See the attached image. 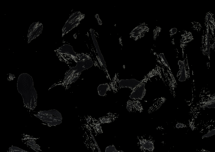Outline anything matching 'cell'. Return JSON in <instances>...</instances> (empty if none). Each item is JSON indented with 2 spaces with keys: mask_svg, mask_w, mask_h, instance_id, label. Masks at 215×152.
Masks as SVG:
<instances>
[{
  "mask_svg": "<svg viewBox=\"0 0 215 152\" xmlns=\"http://www.w3.org/2000/svg\"><path fill=\"white\" fill-rule=\"evenodd\" d=\"M43 28L42 24L40 22H36L32 24L29 28L27 35L28 43L36 38L40 34Z\"/></svg>",
  "mask_w": 215,
  "mask_h": 152,
  "instance_id": "5b68a950",
  "label": "cell"
},
{
  "mask_svg": "<svg viewBox=\"0 0 215 152\" xmlns=\"http://www.w3.org/2000/svg\"><path fill=\"white\" fill-rule=\"evenodd\" d=\"M93 64L92 60L87 59L84 61H77L76 66L72 68L75 71L74 73L75 74L81 73L84 70L90 68L93 66Z\"/></svg>",
  "mask_w": 215,
  "mask_h": 152,
  "instance_id": "ba28073f",
  "label": "cell"
},
{
  "mask_svg": "<svg viewBox=\"0 0 215 152\" xmlns=\"http://www.w3.org/2000/svg\"><path fill=\"white\" fill-rule=\"evenodd\" d=\"M115 147L113 145H110L107 147L105 149V152H117Z\"/></svg>",
  "mask_w": 215,
  "mask_h": 152,
  "instance_id": "d4e9b609",
  "label": "cell"
},
{
  "mask_svg": "<svg viewBox=\"0 0 215 152\" xmlns=\"http://www.w3.org/2000/svg\"><path fill=\"white\" fill-rule=\"evenodd\" d=\"M83 15L79 12H77L72 14L66 23L63 27L62 36L76 26L80 21Z\"/></svg>",
  "mask_w": 215,
  "mask_h": 152,
  "instance_id": "277c9868",
  "label": "cell"
},
{
  "mask_svg": "<svg viewBox=\"0 0 215 152\" xmlns=\"http://www.w3.org/2000/svg\"><path fill=\"white\" fill-rule=\"evenodd\" d=\"M91 127L94 129V131L96 132L97 134H99L102 132L101 127L100 124H95L93 122L91 124Z\"/></svg>",
  "mask_w": 215,
  "mask_h": 152,
  "instance_id": "7402d4cb",
  "label": "cell"
},
{
  "mask_svg": "<svg viewBox=\"0 0 215 152\" xmlns=\"http://www.w3.org/2000/svg\"><path fill=\"white\" fill-rule=\"evenodd\" d=\"M119 115L116 113L109 112L103 117L96 119L93 118V123L101 125L105 123H111L116 120L119 117Z\"/></svg>",
  "mask_w": 215,
  "mask_h": 152,
  "instance_id": "9c48e42d",
  "label": "cell"
},
{
  "mask_svg": "<svg viewBox=\"0 0 215 152\" xmlns=\"http://www.w3.org/2000/svg\"><path fill=\"white\" fill-rule=\"evenodd\" d=\"M164 99L161 98L155 102L149 109L148 113H151L158 109L162 104L164 102Z\"/></svg>",
  "mask_w": 215,
  "mask_h": 152,
  "instance_id": "d6986e66",
  "label": "cell"
},
{
  "mask_svg": "<svg viewBox=\"0 0 215 152\" xmlns=\"http://www.w3.org/2000/svg\"><path fill=\"white\" fill-rule=\"evenodd\" d=\"M178 30L176 28H171L169 31V33L170 37V38L173 37L176 34L177 31Z\"/></svg>",
  "mask_w": 215,
  "mask_h": 152,
  "instance_id": "4316f807",
  "label": "cell"
},
{
  "mask_svg": "<svg viewBox=\"0 0 215 152\" xmlns=\"http://www.w3.org/2000/svg\"><path fill=\"white\" fill-rule=\"evenodd\" d=\"M56 52L60 55H69L71 57H76V54L72 47L70 45L65 44L56 50Z\"/></svg>",
  "mask_w": 215,
  "mask_h": 152,
  "instance_id": "4fadbf2b",
  "label": "cell"
},
{
  "mask_svg": "<svg viewBox=\"0 0 215 152\" xmlns=\"http://www.w3.org/2000/svg\"><path fill=\"white\" fill-rule=\"evenodd\" d=\"M81 73H79L75 74L74 75L70 82V85L72 83L74 82L78 79Z\"/></svg>",
  "mask_w": 215,
  "mask_h": 152,
  "instance_id": "484cf974",
  "label": "cell"
},
{
  "mask_svg": "<svg viewBox=\"0 0 215 152\" xmlns=\"http://www.w3.org/2000/svg\"><path fill=\"white\" fill-rule=\"evenodd\" d=\"M145 84L143 83L134 89L129 96L130 98L135 99H142L146 94Z\"/></svg>",
  "mask_w": 215,
  "mask_h": 152,
  "instance_id": "8fae6325",
  "label": "cell"
},
{
  "mask_svg": "<svg viewBox=\"0 0 215 152\" xmlns=\"http://www.w3.org/2000/svg\"><path fill=\"white\" fill-rule=\"evenodd\" d=\"M161 28L160 27L156 26L154 29L153 31L154 39L155 40L156 37L159 35L160 32Z\"/></svg>",
  "mask_w": 215,
  "mask_h": 152,
  "instance_id": "cb8c5ba5",
  "label": "cell"
},
{
  "mask_svg": "<svg viewBox=\"0 0 215 152\" xmlns=\"http://www.w3.org/2000/svg\"><path fill=\"white\" fill-rule=\"evenodd\" d=\"M141 82V81H138L134 79L119 80V88H129L132 91Z\"/></svg>",
  "mask_w": 215,
  "mask_h": 152,
  "instance_id": "30bf717a",
  "label": "cell"
},
{
  "mask_svg": "<svg viewBox=\"0 0 215 152\" xmlns=\"http://www.w3.org/2000/svg\"><path fill=\"white\" fill-rule=\"evenodd\" d=\"M79 57L80 58V61H84L86 60L87 58V57L83 54L79 55Z\"/></svg>",
  "mask_w": 215,
  "mask_h": 152,
  "instance_id": "83f0119b",
  "label": "cell"
},
{
  "mask_svg": "<svg viewBox=\"0 0 215 152\" xmlns=\"http://www.w3.org/2000/svg\"><path fill=\"white\" fill-rule=\"evenodd\" d=\"M118 73L115 74L114 77L111 80L110 82L109 85L111 91L116 93L120 89L119 85Z\"/></svg>",
  "mask_w": 215,
  "mask_h": 152,
  "instance_id": "9a60e30c",
  "label": "cell"
},
{
  "mask_svg": "<svg viewBox=\"0 0 215 152\" xmlns=\"http://www.w3.org/2000/svg\"><path fill=\"white\" fill-rule=\"evenodd\" d=\"M214 16V14L210 12L207 13L205 18V23H210L215 28V23Z\"/></svg>",
  "mask_w": 215,
  "mask_h": 152,
  "instance_id": "ffe728a7",
  "label": "cell"
},
{
  "mask_svg": "<svg viewBox=\"0 0 215 152\" xmlns=\"http://www.w3.org/2000/svg\"><path fill=\"white\" fill-rule=\"evenodd\" d=\"M149 28L147 24L145 23L141 24L133 29L130 34V37L135 40H137L143 37Z\"/></svg>",
  "mask_w": 215,
  "mask_h": 152,
  "instance_id": "8992f818",
  "label": "cell"
},
{
  "mask_svg": "<svg viewBox=\"0 0 215 152\" xmlns=\"http://www.w3.org/2000/svg\"><path fill=\"white\" fill-rule=\"evenodd\" d=\"M74 72L75 71L72 67H70V69L66 72L64 78L58 83L54 84L50 88L57 85H61L64 87L66 90L68 89L70 87V82L75 74Z\"/></svg>",
  "mask_w": 215,
  "mask_h": 152,
  "instance_id": "52a82bcc",
  "label": "cell"
},
{
  "mask_svg": "<svg viewBox=\"0 0 215 152\" xmlns=\"http://www.w3.org/2000/svg\"><path fill=\"white\" fill-rule=\"evenodd\" d=\"M160 60L162 63L166 67L170 69V67L167 63V62L165 57L163 53H160L159 55Z\"/></svg>",
  "mask_w": 215,
  "mask_h": 152,
  "instance_id": "603a6c76",
  "label": "cell"
},
{
  "mask_svg": "<svg viewBox=\"0 0 215 152\" xmlns=\"http://www.w3.org/2000/svg\"><path fill=\"white\" fill-rule=\"evenodd\" d=\"M154 141L150 136L142 135L138 136L137 143L140 149L143 152H153L154 149Z\"/></svg>",
  "mask_w": 215,
  "mask_h": 152,
  "instance_id": "3957f363",
  "label": "cell"
},
{
  "mask_svg": "<svg viewBox=\"0 0 215 152\" xmlns=\"http://www.w3.org/2000/svg\"><path fill=\"white\" fill-rule=\"evenodd\" d=\"M208 23H205V30L206 31V46L207 52V56L208 59L210 60V36L209 32V26Z\"/></svg>",
  "mask_w": 215,
  "mask_h": 152,
  "instance_id": "e0dca14e",
  "label": "cell"
},
{
  "mask_svg": "<svg viewBox=\"0 0 215 152\" xmlns=\"http://www.w3.org/2000/svg\"><path fill=\"white\" fill-rule=\"evenodd\" d=\"M206 31L205 29L203 30L202 34V47L201 50L204 56H207V52L206 46Z\"/></svg>",
  "mask_w": 215,
  "mask_h": 152,
  "instance_id": "ac0fdd59",
  "label": "cell"
},
{
  "mask_svg": "<svg viewBox=\"0 0 215 152\" xmlns=\"http://www.w3.org/2000/svg\"><path fill=\"white\" fill-rule=\"evenodd\" d=\"M98 94L102 96H106L107 92L111 91L110 87L108 84L106 83L99 85L97 88Z\"/></svg>",
  "mask_w": 215,
  "mask_h": 152,
  "instance_id": "2e32d148",
  "label": "cell"
},
{
  "mask_svg": "<svg viewBox=\"0 0 215 152\" xmlns=\"http://www.w3.org/2000/svg\"><path fill=\"white\" fill-rule=\"evenodd\" d=\"M32 113L36 117L50 126H56L62 122L61 115L56 110L33 112Z\"/></svg>",
  "mask_w": 215,
  "mask_h": 152,
  "instance_id": "7a4b0ae2",
  "label": "cell"
},
{
  "mask_svg": "<svg viewBox=\"0 0 215 152\" xmlns=\"http://www.w3.org/2000/svg\"><path fill=\"white\" fill-rule=\"evenodd\" d=\"M184 31V33L181 35V38L180 39V47L182 50V57L183 58H184L185 47L187 45L188 43L194 39L191 32L186 31Z\"/></svg>",
  "mask_w": 215,
  "mask_h": 152,
  "instance_id": "7c38bea8",
  "label": "cell"
},
{
  "mask_svg": "<svg viewBox=\"0 0 215 152\" xmlns=\"http://www.w3.org/2000/svg\"><path fill=\"white\" fill-rule=\"evenodd\" d=\"M127 108L129 112L138 111L141 113L143 110L142 104L138 100L131 101L129 100L127 102Z\"/></svg>",
  "mask_w": 215,
  "mask_h": 152,
  "instance_id": "5bb4252c",
  "label": "cell"
},
{
  "mask_svg": "<svg viewBox=\"0 0 215 152\" xmlns=\"http://www.w3.org/2000/svg\"><path fill=\"white\" fill-rule=\"evenodd\" d=\"M17 87L23 98L25 106L33 110L37 105V94L31 77L26 73L20 74L18 79Z\"/></svg>",
  "mask_w": 215,
  "mask_h": 152,
  "instance_id": "6da1fadb",
  "label": "cell"
},
{
  "mask_svg": "<svg viewBox=\"0 0 215 152\" xmlns=\"http://www.w3.org/2000/svg\"><path fill=\"white\" fill-rule=\"evenodd\" d=\"M191 24L192 29L197 32H199L202 28L201 25L198 22H193L191 23Z\"/></svg>",
  "mask_w": 215,
  "mask_h": 152,
  "instance_id": "44dd1931",
  "label": "cell"
}]
</instances>
